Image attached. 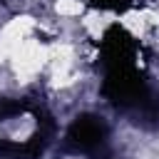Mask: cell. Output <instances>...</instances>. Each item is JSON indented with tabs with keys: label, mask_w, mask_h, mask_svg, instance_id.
<instances>
[{
	"label": "cell",
	"mask_w": 159,
	"mask_h": 159,
	"mask_svg": "<svg viewBox=\"0 0 159 159\" xmlns=\"http://www.w3.org/2000/svg\"><path fill=\"white\" fill-rule=\"evenodd\" d=\"M65 149L89 159H114L109 149V127L97 114H80L65 134Z\"/></svg>",
	"instance_id": "7a4b0ae2"
},
{
	"label": "cell",
	"mask_w": 159,
	"mask_h": 159,
	"mask_svg": "<svg viewBox=\"0 0 159 159\" xmlns=\"http://www.w3.org/2000/svg\"><path fill=\"white\" fill-rule=\"evenodd\" d=\"M104 70V80H102V94L104 99L127 112L129 119L132 114L157 92L149 87L144 72L137 67V60H127V62H109V65H102Z\"/></svg>",
	"instance_id": "6da1fadb"
},
{
	"label": "cell",
	"mask_w": 159,
	"mask_h": 159,
	"mask_svg": "<svg viewBox=\"0 0 159 159\" xmlns=\"http://www.w3.org/2000/svg\"><path fill=\"white\" fill-rule=\"evenodd\" d=\"M87 2L99 7V10H114V12H122L132 5V0H87Z\"/></svg>",
	"instance_id": "3957f363"
}]
</instances>
